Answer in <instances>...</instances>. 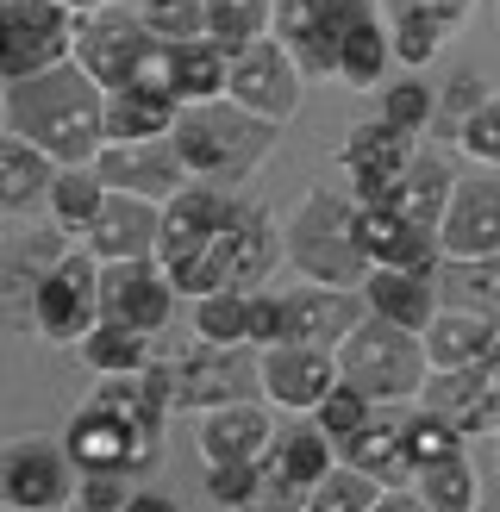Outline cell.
Here are the masks:
<instances>
[{"mask_svg": "<svg viewBox=\"0 0 500 512\" xmlns=\"http://www.w3.org/2000/svg\"><path fill=\"white\" fill-rule=\"evenodd\" d=\"M163 431L169 413L144 394L138 375H100L88 400L63 419V450L82 475H132L150 481L163 463Z\"/></svg>", "mask_w": 500, "mask_h": 512, "instance_id": "1", "label": "cell"}, {"mask_svg": "<svg viewBox=\"0 0 500 512\" xmlns=\"http://www.w3.org/2000/svg\"><path fill=\"white\" fill-rule=\"evenodd\" d=\"M100 113H107V94L75 63H57L44 75L7 82V119H0V132L44 150L57 169H82L100 157Z\"/></svg>", "mask_w": 500, "mask_h": 512, "instance_id": "2", "label": "cell"}, {"mask_svg": "<svg viewBox=\"0 0 500 512\" xmlns=\"http://www.w3.org/2000/svg\"><path fill=\"white\" fill-rule=\"evenodd\" d=\"M275 138H282V125L244 113V107H232V100L182 107V119H175V132H169L175 157H182V169H188V182H219V188H232V182H244L250 169H263Z\"/></svg>", "mask_w": 500, "mask_h": 512, "instance_id": "3", "label": "cell"}, {"mask_svg": "<svg viewBox=\"0 0 500 512\" xmlns=\"http://www.w3.org/2000/svg\"><path fill=\"white\" fill-rule=\"evenodd\" d=\"M282 250L300 269V281H319V288L357 294L369 281V256H363V238H357V200L338 194V188H313L282 219Z\"/></svg>", "mask_w": 500, "mask_h": 512, "instance_id": "4", "label": "cell"}, {"mask_svg": "<svg viewBox=\"0 0 500 512\" xmlns=\"http://www.w3.org/2000/svg\"><path fill=\"white\" fill-rule=\"evenodd\" d=\"M338 381H350L363 400L375 406H400V400H419V388L432 381V363H425V344L419 331H400L388 319H357L350 338L332 350Z\"/></svg>", "mask_w": 500, "mask_h": 512, "instance_id": "5", "label": "cell"}, {"mask_svg": "<svg viewBox=\"0 0 500 512\" xmlns=\"http://www.w3.org/2000/svg\"><path fill=\"white\" fill-rule=\"evenodd\" d=\"M157 57V38L144 32L138 7H88L75 13V44H69V63L88 75L100 94L113 88H132L144 63Z\"/></svg>", "mask_w": 500, "mask_h": 512, "instance_id": "6", "label": "cell"}, {"mask_svg": "<svg viewBox=\"0 0 500 512\" xmlns=\"http://www.w3.org/2000/svg\"><path fill=\"white\" fill-rule=\"evenodd\" d=\"M100 319V263L82 250V244H69L57 263H50V275L38 281V294H32V325L25 331H38L44 344H82L88 331Z\"/></svg>", "mask_w": 500, "mask_h": 512, "instance_id": "7", "label": "cell"}, {"mask_svg": "<svg viewBox=\"0 0 500 512\" xmlns=\"http://www.w3.org/2000/svg\"><path fill=\"white\" fill-rule=\"evenodd\" d=\"M213 256V275H219V288H238V294H257L263 281L288 263V250H282V219H275L263 200H232V213H225L219 225V238L207 244Z\"/></svg>", "mask_w": 500, "mask_h": 512, "instance_id": "8", "label": "cell"}, {"mask_svg": "<svg viewBox=\"0 0 500 512\" xmlns=\"http://www.w3.org/2000/svg\"><path fill=\"white\" fill-rule=\"evenodd\" d=\"M75 13L57 0H0V82H25L69 63Z\"/></svg>", "mask_w": 500, "mask_h": 512, "instance_id": "9", "label": "cell"}, {"mask_svg": "<svg viewBox=\"0 0 500 512\" xmlns=\"http://www.w3.org/2000/svg\"><path fill=\"white\" fill-rule=\"evenodd\" d=\"M82 469L69 463L63 438H13L0 444V506L19 512H63L75 506Z\"/></svg>", "mask_w": 500, "mask_h": 512, "instance_id": "10", "label": "cell"}, {"mask_svg": "<svg viewBox=\"0 0 500 512\" xmlns=\"http://www.w3.org/2000/svg\"><path fill=\"white\" fill-rule=\"evenodd\" d=\"M300 94H307V75L294 69L288 44L275 38V32L232 57V75H225V100H232V107L257 113L269 125H288L300 113Z\"/></svg>", "mask_w": 500, "mask_h": 512, "instance_id": "11", "label": "cell"}, {"mask_svg": "<svg viewBox=\"0 0 500 512\" xmlns=\"http://www.w3.org/2000/svg\"><path fill=\"white\" fill-rule=\"evenodd\" d=\"M257 388V350L250 344H188L175 356V413H213V406L250 400Z\"/></svg>", "mask_w": 500, "mask_h": 512, "instance_id": "12", "label": "cell"}, {"mask_svg": "<svg viewBox=\"0 0 500 512\" xmlns=\"http://www.w3.org/2000/svg\"><path fill=\"white\" fill-rule=\"evenodd\" d=\"M413 150H419V138L413 132H394L388 119L350 125V138L338 144V163L350 175V200H357V207H394L400 175H407Z\"/></svg>", "mask_w": 500, "mask_h": 512, "instance_id": "13", "label": "cell"}, {"mask_svg": "<svg viewBox=\"0 0 500 512\" xmlns=\"http://www.w3.org/2000/svg\"><path fill=\"white\" fill-rule=\"evenodd\" d=\"M175 306H182V294H175V281H169V269L157 263V256H138V263H100V319L157 338V331H169Z\"/></svg>", "mask_w": 500, "mask_h": 512, "instance_id": "14", "label": "cell"}, {"mask_svg": "<svg viewBox=\"0 0 500 512\" xmlns=\"http://www.w3.org/2000/svg\"><path fill=\"white\" fill-rule=\"evenodd\" d=\"M438 256L444 263H482L500 256V175H457L450 207L438 219Z\"/></svg>", "mask_w": 500, "mask_h": 512, "instance_id": "15", "label": "cell"}, {"mask_svg": "<svg viewBox=\"0 0 500 512\" xmlns=\"http://www.w3.org/2000/svg\"><path fill=\"white\" fill-rule=\"evenodd\" d=\"M338 388V363L332 350L313 344H269L257 350V394L263 406H282L294 419H313V406Z\"/></svg>", "mask_w": 500, "mask_h": 512, "instance_id": "16", "label": "cell"}, {"mask_svg": "<svg viewBox=\"0 0 500 512\" xmlns=\"http://www.w3.org/2000/svg\"><path fill=\"white\" fill-rule=\"evenodd\" d=\"M413 406L450 419L463 438H488V419H494V406H500V344L482 356V363H469V369H444V375H432V381L419 388Z\"/></svg>", "mask_w": 500, "mask_h": 512, "instance_id": "17", "label": "cell"}, {"mask_svg": "<svg viewBox=\"0 0 500 512\" xmlns=\"http://www.w3.org/2000/svg\"><path fill=\"white\" fill-rule=\"evenodd\" d=\"M94 175L107 194H138V200H163L188 188V169L175 157L169 138H144V144H100L94 157Z\"/></svg>", "mask_w": 500, "mask_h": 512, "instance_id": "18", "label": "cell"}, {"mask_svg": "<svg viewBox=\"0 0 500 512\" xmlns=\"http://www.w3.org/2000/svg\"><path fill=\"white\" fill-rule=\"evenodd\" d=\"M225 75H232V57L213 38H194V44H157L138 82L163 88L175 107H207V100H225Z\"/></svg>", "mask_w": 500, "mask_h": 512, "instance_id": "19", "label": "cell"}, {"mask_svg": "<svg viewBox=\"0 0 500 512\" xmlns=\"http://www.w3.org/2000/svg\"><path fill=\"white\" fill-rule=\"evenodd\" d=\"M332 469H338V444L325 438L313 419H300L294 431H275V444L263 456V488L282 494V500H294V506H307V494Z\"/></svg>", "mask_w": 500, "mask_h": 512, "instance_id": "20", "label": "cell"}, {"mask_svg": "<svg viewBox=\"0 0 500 512\" xmlns=\"http://www.w3.org/2000/svg\"><path fill=\"white\" fill-rule=\"evenodd\" d=\"M194 419H200V431H194L200 463H257L263 469L275 431H282L263 400H232V406H213V413H194Z\"/></svg>", "mask_w": 500, "mask_h": 512, "instance_id": "21", "label": "cell"}, {"mask_svg": "<svg viewBox=\"0 0 500 512\" xmlns=\"http://www.w3.org/2000/svg\"><path fill=\"white\" fill-rule=\"evenodd\" d=\"M157 232H163V207L138 194H107L100 213L88 225L82 250L94 263H138V256H157Z\"/></svg>", "mask_w": 500, "mask_h": 512, "instance_id": "22", "label": "cell"}, {"mask_svg": "<svg viewBox=\"0 0 500 512\" xmlns=\"http://www.w3.org/2000/svg\"><path fill=\"white\" fill-rule=\"evenodd\" d=\"M232 188H219V182H188L182 194H169L163 200V232H157V263H182V256L194 250H207L219 238V225L225 213H232Z\"/></svg>", "mask_w": 500, "mask_h": 512, "instance_id": "23", "label": "cell"}, {"mask_svg": "<svg viewBox=\"0 0 500 512\" xmlns=\"http://www.w3.org/2000/svg\"><path fill=\"white\" fill-rule=\"evenodd\" d=\"M282 313H288V338H282V344L338 350V344L350 338V325L363 319V294H350V288H319V281H300V288H282Z\"/></svg>", "mask_w": 500, "mask_h": 512, "instance_id": "24", "label": "cell"}, {"mask_svg": "<svg viewBox=\"0 0 500 512\" xmlns=\"http://www.w3.org/2000/svg\"><path fill=\"white\" fill-rule=\"evenodd\" d=\"M69 250V238L57 225H38V232H13L0 244V313L13 325H32V294L38 281L50 275V263Z\"/></svg>", "mask_w": 500, "mask_h": 512, "instance_id": "25", "label": "cell"}, {"mask_svg": "<svg viewBox=\"0 0 500 512\" xmlns=\"http://www.w3.org/2000/svg\"><path fill=\"white\" fill-rule=\"evenodd\" d=\"M357 238H363L369 269H407V275H438L444 269L438 238L407 225L394 207H357Z\"/></svg>", "mask_w": 500, "mask_h": 512, "instance_id": "26", "label": "cell"}, {"mask_svg": "<svg viewBox=\"0 0 500 512\" xmlns=\"http://www.w3.org/2000/svg\"><path fill=\"white\" fill-rule=\"evenodd\" d=\"M419 344H425V363H432V375L444 369H469V363H482V356L500 344V325L488 313H475V306H457V300H444L432 325L419 331Z\"/></svg>", "mask_w": 500, "mask_h": 512, "instance_id": "27", "label": "cell"}, {"mask_svg": "<svg viewBox=\"0 0 500 512\" xmlns=\"http://www.w3.org/2000/svg\"><path fill=\"white\" fill-rule=\"evenodd\" d=\"M357 294H363V313L369 319H388L400 331H425L432 313L444 306L438 275H407V269H369V281H363Z\"/></svg>", "mask_w": 500, "mask_h": 512, "instance_id": "28", "label": "cell"}, {"mask_svg": "<svg viewBox=\"0 0 500 512\" xmlns=\"http://www.w3.org/2000/svg\"><path fill=\"white\" fill-rule=\"evenodd\" d=\"M50 182H57V163L25 138L0 132V219H38L50 207Z\"/></svg>", "mask_w": 500, "mask_h": 512, "instance_id": "29", "label": "cell"}, {"mask_svg": "<svg viewBox=\"0 0 500 512\" xmlns=\"http://www.w3.org/2000/svg\"><path fill=\"white\" fill-rule=\"evenodd\" d=\"M182 107L150 88V82H132V88H113L107 94V113H100V144H144V138H169Z\"/></svg>", "mask_w": 500, "mask_h": 512, "instance_id": "30", "label": "cell"}, {"mask_svg": "<svg viewBox=\"0 0 500 512\" xmlns=\"http://www.w3.org/2000/svg\"><path fill=\"white\" fill-rule=\"evenodd\" d=\"M450 188H457V169H450L438 150H413L407 175H400V194H394V213L438 238V219L450 207Z\"/></svg>", "mask_w": 500, "mask_h": 512, "instance_id": "31", "label": "cell"}, {"mask_svg": "<svg viewBox=\"0 0 500 512\" xmlns=\"http://www.w3.org/2000/svg\"><path fill=\"white\" fill-rule=\"evenodd\" d=\"M338 463L375 475L382 488H400V481H413L407 450H400V419H388V406H375V419H369L363 431H350V438L338 444Z\"/></svg>", "mask_w": 500, "mask_h": 512, "instance_id": "32", "label": "cell"}, {"mask_svg": "<svg viewBox=\"0 0 500 512\" xmlns=\"http://www.w3.org/2000/svg\"><path fill=\"white\" fill-rule=\"evenodd\" d=\"M375 13H382V25H388V50H394L400 69L438 63V50L450 44V32L419 7V0H375Z\"/></svg>", "mask_w": 500, "mask_h": 512, "instance_id": "33", "label": "cell"}, {"mask_svg": "<svg viewBox=\"0 0 500 512\" xmlns=\"http://www.w3.org/2000/svg\"><path fill=\"white\" fill-rule=\"evenodd\" d=\"M407 488L432 506V512H482V469L469 463V450L444 456V463H425L413 469Z\"/></svg>", "mask_w": 500, "mask_h": 512, "instance_id": "34", "label": "cell"}, {"mask_svg": "<svg viewBox=\"0 0 500 512\" xmlns=\"http://www.w3.org/2000/svg\"><path fill=\"white\" fill-rule=\"evenodd\" d=\"M100 200H107V188H100L94 163H82V169H57L44 219L57 225V232H63L69 244H82V238H88V225H94V213H100Z\"/></svg>", "mask_w": 500, "mask_h": 512, "instance_id": "35", "label": "cell"}, {"mask_svg": "<svg viewBox=\"0 0 500 512\" xmlns=\"http://www.w3.org/2000/svg\"><path fill=\"white\" fill-rule=\"evenodd\" d=\"M388 69H394L388 25H382V13H363V19L344 32V44H338V82H344V88H382Z\"/></svg>", "mask_w": 500, "mask_h": 512, "instance_id": "36", "label": "cell"}, {"mask_svg": "<svg viewBox=\"0 0 500 512\" xmlns=\"http://www.w3.org/2000/svg\"><path fill=\"white\" fill-rule=\"evenodd\" d=\"M75 356H82L94 375H144L150 369V338L113 325V319H94V331L75 344Z\"/></svg>", "mask_w": 500, "mask_h": 512, "instance_id": "37", "label": "cell"}, {"mask_svg": "<svg viewBox=\"0 0 500 512\" xmlns=\"http://www.w3.org/2000/svg\"><path fill=\"white\" fill-rule=\"evenodd\" d=\"M200 7H207V38L225 57H238V50L275 32V0H200Z\"/></svg>", "mask_w": 500, "mask_h": 512, "instance_id": "38", "label": "cell"}, {"mask_svg": "<svg viewBox=\"0 0 500 512\" xmlns=\"http://www.w3.org/2000/svg\"><path fill=\"white\" fill-rule=\"evenodd\" d=\"M188 331L200 344H250V294L219 288L207 300H188Z\"/></svg>", "mask_w": 500, "mask_h": 512, "instance_id": "39", "label": "cell"}, {"mask_svg": "<svg viewBox=\"0 0 500 512\" xmlns=\"http://www.w3.org/2000/svg\"><path fill=\"white\" fill-rule=\"evenodd\" d=\"M438 294L457 300V306H475L500 325V256H482V263H444L438 269Z\"/></svg>", "mask_w": 500, "mask_h": 512, "instance_id": "40", "label": "cell"}, {"mask_svg": "<svg viewBox=\"0 0 500 512\" xmlns=\"http://www.w3.org/2000/svg\"><path fill=\"white\" fill-rule=\"evenodd\" d=\"M469 438L450 419L425 413V406H413L407 419H400V450H407V469H425V463H444V456H457Z\"/></svg>", "mask_w": 500, "mask_h": 512, "instance_id": "41", "label": "cell"}, {"mask_svg": "<svg viewBox=\"0 0 500 512\" xmlns=\"http://www.w3.org/2000/svg\"><path fill=\"white\" fill-rule=\"evenodd\" d=\"M375 500H382V481L363 475V469H350V463H338V469L307 494V506H300V512H369Z\"/></svg>", "mask_w": 500, "mask_h": 512, "instance_id": "42", "label": "cell"}, {"mask_svg": "<svg viewBox=\"0 0 500 512\" xmlns=\"http://www.w3.org/2000/svg\"><path fill=\"white\" fill-rule=\"evenodd\" d=\"M138 19L157 44H194L207 38V7L200 0H138Z\"/></svg>", "mask_w": 500, "mask_h": 512, "instance_id": "43", "label": "cell"}, {"mask_svg": "<svg viewBox=\"0 0 500 512\" xmlns=\"http://www.w3.org/2000/svg\"><path fill=\"white\" fill-rule=\"evenodd\" d=\"M432 113H438V94L413 82V75H400V82H382V113L375 119H388L394 132H432Z\"/></svg>", "mask_w": 500, "mask_h": 512, "instance_id": "44", "label": "cell"}, {"mask_svg": "<svg viewBox=\"0 0 500 512\" xmlns=\"http://www.w3.org/2000/svg\"><path fill=\"white\" fill-rule=\"evenodd\" d=\"M450 144H457V157H463V163L500 175V100L488 94L482 107H475V113L457 125V138H450Z\"/></svg>", "mask_w": 500, "mask_h": 512, "instance_id": "45", "label": "cell"}, {"mask_svg": "<svg viewBox=\"0 0 500 512\" xmlns=\"http://www.w3.org/2000/svg\"><path fill=\"white\" fill-rule=\"evenodd\" d=\"M369 419H375V400H363L357 388H350V381H338V388H332V394H325V400L313 406V425H319L332 444H344L350 431H363Z\"/></svg>", "mask_w": 500, "mask_h": 512, "instance_id": "46", "label": "cell"}, {"mask_svg": "<svg viewBox=\"0 0 500 512\" xmlns=\"http://www.w3.org/2000/svg\"><path fill=\"white\" fill-rule=\"evenodd\" d=\"M263 494V469L257 463H207V500L225 512H244Z\"/></svg>", "mask_w": 500, "mask_h": 512, "instance_id": "47", "label": "cell"}, {"mask_svg": "<svg viewBox=\"0 0 500 512\" xmlns=\"http://www.w3.org/2000/svg\"><path fill=\"white\" fill-rule=\"evenodd\" d=\"M482 100H488V88H482V75H450V88L438 94V113H432V132L438 138H457V125L475 113V107H482Z\"/></svg>", "mask_w": 500, "mask_h": 512, "instance_id": "48", "label": "cell"}, {"mask_svg": "<svg viewBox=\"0 0 500 512\" xmlns=\"http://www.w3.org/2000/svg\"><path fill=\"white\" fill-rule=\"evenodd\" d=\"M132 488H138L132 475H82V481H75V506H82V512H125Z\"/></svg>", "mask_w": 500, "mask_h": 512, "instance_id": "49", "label": "cell"}, {"mask_svg": "<svg viewBox=\"0 0 500 512\" xmlns=\"http://www.w3.org/2000/svg\"><path fill=\"white\" fill-rule=\"evenodd\" d=\"M282 338H288V313H282V294L257 288V294H250V350H269V344H282Z\"/></svg>", "mask_w": 500, "mask_h": 512, "instance_id": "50", "label": "cell"}, {"mask_svg": "<svg viewBox=\"0 0 500 512\" xmlns=\"http://www.w3.org/2000/svg\"><path fill=\"white\" fill-rule=\"evenodd\" d=\"M419 7L432 13V19L444 25V32H450V38H457L463 25H469V13H475V0H419Z\"/></svg>", "mask_w": 500, "mask_h": 512, "instance_id": "51", "label": "cell"}, {"mask_svg": "<svg viewBox=\"0 0 500 512\" xmlns=\"http://www.w3.org/2000/svg\"><path fill=\"white\" fill-rule=\"evenodd\" d=\"M125 512H182V500L163 494V488H150V481H138L132 500H125Z\"/></svg>", "mask_w": 500, "mask_h": 512, "instance_id": "52", "label": "cell"}, {"mask_svg": "<svg viewBox=\"0 0 500 512\" xmlns=\"http://www.w3.org/2000/svg\"><path fill=\"white\" fill-rule=\"evenodd\" d=\"M369 512H432V506H425V500L407 488V481H400V488H382V500H375Z\"/></svg>", "mask_w": 500, "mask_h": 512, "instance_id": "53", "label": "cell"}, {"mask_svg": "<svg viewBox=\"0 0 500 512\" xmlns=\"http://www.w3.org/2000/svg\"><path fill=\"white\" fill-rule=\"evenodd\" d=\"M244 512H300V506H294V500H282V494H269V488H263V494H257V500H250Z\"/></svg>", "mask_w": 500, "mask_h": 512, "instance_id": "54", "label": "cell"}, {"mask_svg": "<svg viewBox=\"0 0 500 512\" xmlns=\"http://www.w3.org/2000/svg\"><path fill=\"white\" fill-rule=\"evenodd\" d=\"M294 7H319V0H275V13H294Z\"/></svg>", "mask_w": 500, "mask_h": 512, "instance_id": "55", "label": "cell"}, {"mask_svg": "<svg viewBox=\"0 0 500 512\" xmlns=\"http://www.w3.org/2000/svg\"><path fill=\"white\" fill-rule=\"evenodd\" d=\"M57 7H69V13H88V7H94V0H57Z\"/></svg>", "mask_w": 500, "mask_h": 512, "instance_id": "56", "label": "cell"}, {"mask_svg": "<svg viewBox=\"0 0 500 512\" xmlns=\"http://www.w3.org/2000/svg\"><path fill=\"white\" fill-rule=\"evenodd\" d=\"M488 438H500V406H494V419H488Z\"/></svg>", "mask_w": 500, "mask_h": 512, "instance_id": "57", "label": "cell"}, {"mask_svg": "<svg viewBox=\"0 0 500 512\" xmlns=\"http://www.w3.org/2000/svg\"><path fill=\"white\" fill-rule=\"evenodd\" d=\"M0 119H7V82H0Z\"/></svg>", "mask_w": 500, "mask_h": 512, "instance_id": "58", "label": "cell"}, {"mask_svg": "<svg viewBox=\"0 0 500 512\" xmlns=\"http://www.w3.org/2000/svg\"><path fill=\"white\" fill-rule=\"evenodd\" d=\"M94 7H119V0H94Z\"/></svg>", "mask_w": 500, "mask_h": 512, "instance_id": "59", "label": "cell"}, {"mask_svg": "<svg viewBox=\"0 0 500 512\" xmlns=\"http://www.w3.org/2000/svg\"><path fill=\"white\" fill-rule=\"evenodd\" d=\"M0 512H19V506H0Z\"/></svg>", "mask_w": 500, "mask_h": 512, "instance_id": "60", "label": "cell"}]
</instances>
